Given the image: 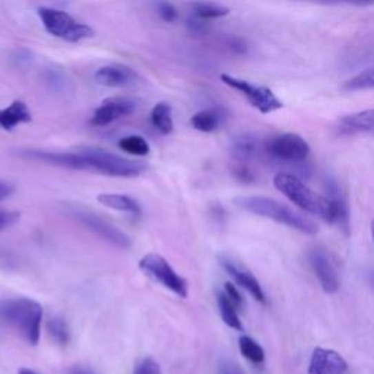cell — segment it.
Wrapping results in <instances>:
<instances>
[{
	"instance_id": "obj_13",
	"label": "cell",
	"mask_w": 374,
	"mask_h": 374,
	"mask_svg": "<svg viewBox=\"0 0 374 374\" xmlns=\"http://www.w3.org/2000/svg\"><path fill=\"white\" fill-rule=\"evenodd\" d=\"M348 363L345 358L326 348H315L309 363V374H345Z\"/></svg>"
},
{
	"instance_id": "obj_29",
	"label": "cell",
	"mask_w": 374,
	"mask_h": 374,
	"mask_svg": "<svg viewBox=\"0 0 374 374\" xmlns=\"http://www.w3.org/2000/svg\"><path fill=\"white\" fill-rule=\"evenodd\" d=\"M134 374H161V367L152 358H145L136 366Z\"/></svg>"
},
{
	"instance_id": "obj_35",
	"label": "cell",
	"mask_w": 374,
	"mask_h": 374,
	"mask_svg": "<svg viewBox=\"0 0 374 374\" xmlns=\"http://www.w3.org/2000/svg\"><path fill=\"white\" fill-rule=\"evenodd\" d=\"M220 374H243V373H241V370L236 364L230 363V361H225L220 368Z\"/></svg>"
},
{
	"instance_id": "obj_1",
	"label": "cell",
	"mask_w": 374,
	"mask_h": 374,
	"mask_svg": "<svg viewBox=\"0 0 374 374\" xmlns=\"http://www.w3.org/2000/svg\"><path fill=\"white\" fill-rule=\"evenodd\" d=\"M27 155L34 160L56 167L70 168V170L94 172L112 177H138L145 172V165L139 161L127 160L123 158V156L96 148H87L76 152L28 151Z\"/></svg>"
},
{
	"instance_id": "obj_10",
	"label": "cell",
	"mask_w": 374,
	"mask_h": 374,
	"mask_svg": "<svg viewBox=\"0 0 374 374\" xmlns=\"http://www.w3.org/2000/svg\"><path fill=\"white\" fill-rule=\"evenodd\" d=\"M309 260L323 291L328 294H336L340 291V276H337L336 268L332 263L328 251L322 247L313 249L309 255Z\"/></svg>"
},
{
	"instance_id": "obj_16",
	"label": "cell",
	"mask_w": 374,
	"mask_h": 374,
	"mask_svg": "<svg viewBox=\"0 0 374 374\" xmlns=\"http://www.w3.org/2000/svg\"><path fill=\"white\" fill-rule=\"evenodd\" d=\"M328 199L332 203V211H333V224L340 225V228L348 234L349 233V211H348V203L340 186L336 185L333 180H329L328 185Z\"/></svg>"
},
{
	"instance_id": "obj_36",
	"label": "cell",
	"mask_w": 374,
	"mask_h": 374,
	"mask_svg": "<svg viewBox=\"0 0 374 374\" xmlns=\"http://www.w3.org/2000/svg\"><path fill=\"white\" fill-rule=\"evenodd\" d=\"M66 374H95L91 368L88 367H83V366H74V367H70L67 370Z\"/></svg>"
},
{
	"instance_id": "obj_17",
	"label": "cell",
	"mask_w": 374,
	"mask_h": 374,
	"mask_svg": "<svg viewBox=\"0 0 374 374\" xmlns=\"http://www.w3.org/2000/svg\"><path fill=\"white\" fill-rule=\"evenodd\" d=\"M103 207L110 208L118 212H126L132 215H139L141 214V207L139 203L125 195H117V193H103L98 198H96Z\"/></svg>"
},
{
	"instance_id": "obj_19",
	"label": "cell",
	"mask_w": 374,
	"mask_h": 374,
	"mask_svg": "<svg viewBox=\"0 0 374 374\" xmlns=\"http://www.w3.org/2000/svg\"><path fill=\"white\" fill-rule=\"evenodd\" d=\"M152 126L163 135H170L174 129L173 108L167 103H158L151 112Z\"/></svg>"
},
{
	"instance_id": "obj_20",
	"label": "cell",
	"mask_w": 374,
	"mask_h": 374,
	"mask_svg": "<svg viewBox=\"0 0 374 374\" xmlns=\"http://www.w3.org/2000/svg\"><path fill=\"white\" fill-rule=\"evenodd\" d=\"M218 309H220V315L222 322L227 324L228 328H231L238 332H245L243 322H241L238 316V309L233 303V301L227 297L224 291L218 293Z\"/></svg>"
},
{
	"instance_id": "obj_37",
	"label": "cell",
	"mask_w": 374,
	"mask_h": 374,
	"mask_svg": "<svg viewBox=\"0 0 374 374\" xmlns=\"http://www.w3.org/2000/svg\"><path fill=\"white\" fill-rule=\"evenodd\" d=\"M345 2H351L357 5H373L374 0H345Z\"/></svg>"
},
{
	"instance_id": "obj_39",
	"label": "cell",
	"mask_w": 374,
	"mask_h": 374,
	"mask_svg": "<svg viewBox=\"0 0 374 374\" xmlns=\"http://www.w3.org/2000/svg\"><path fill=\"white\" fill-rule=\"evenodd\" d=\"M18 374H39V373H35V371L31 370V368H21Z\"/></svg>"
},
{
	"instance_id": "obj_3",
	"label": "cell",
	"mask_w": 374,
	"mask_h": 374,
	"mask_svg": "<svg viewBox=\"0 0 374 374\" xmlns=\"http://www.w3.org/2000/svg\"><path fill=\"white\" fill-rule=\"evenodd\" d=\"M273 186L288 200L295 203L300 209L333 224L332 203L328 196H323L316 190H313L303 180L289 173H278L273 177Z\"/></svg>"
},
{
	"instance_id": "obj_9",
	"label": "cell",
	"mask_w": 374,
	"mask_h": 374,
	"mask_svg": "<svg viewBox=\"0 0 374 374\" xmlns=\"http://www.w3.org/2000/svg\"><path fill=\"white\" fill-rule=\"evenodd\" d=\"M264 149L275 160L287 163H301L310 154V145L297 134H282L271 138Z\"/></svg>"
},
{
	"instance_id": "obj_40",
	"label": "cell",
	"mask_w": 374,
	"mask_h": 374,
	"mask_svg": "<svg viewBox=\"0 0 374 374\" xmlns=\"http://www.w3.org/2000/svg\"><path fill=\"white\" fill-rule=\"evenodd\" d=\"M370 230H371V237H373V241H374V220L371 221V228H370Z\"/></svg>"
},
{
	"instance_id": "obj_33",
	"label": "cell",
	"mask_w": 374,
	"mask_h": 374,
	"mask_svg": "<svg viewBox=\"0 0 374 374\" xmlns=\"http://www.w3.org/2000/svg\"><path fill=\"white\" fill-rule=\"evenodd\" d=\"M205 19H200L198 17L195 18H190L187 21V27L190 28L191 32H195V34H202V32H207L208 30V23L207 22H203Z\"/></svg>"
},
{
	"instance_id": "obj_27",
	"label": "cell",
	"mask_w": 374,
	"mask_h": 374,
	"mask_svg": "<svg viewBox=\"0 0 374 374\" xmlns=\"http://www.w3.org/2000/svg\"><path fill=\"white\" fill-rule=\"evenodd\" d=\"M344 88L351 90V91L374 88V69H367L364 72H361V74L355 75L349 81H346Z\"/></svg>"
},
{
	"instance_id": "obj_14",
	"label": "cell",
	"mask_w": 374,
	"mask_h": 374,
	"mask_svg": "<svg viewBox=\"0 0 374 374\" xmlns=\"http://www.w3.org/2000/svg\"><path fill=\"white\" fill-rule=\"evenodd\" d=\"M95 81L108 88H126L135 85L138 74L134 69L123 65H108L95 72Z\"/></svg>"
},
{
	"instance_id": "obj_25",
	"label": "cell",
	"mask_w": 374,
	"mask_h": 374,
	"mask_svg": "<svg viewBox=\"0 0 374 374\" xmlns=\"http://www.w3.org/2000/svg\"><path fill=\"white\" fill-rule=\"evenodd\" d=\"M118 148L135 156H147L151 151L149 143L138 135H130V136L120 139Z\"/></svg>"
},
{
	"instance_id": "obj_28",
	"label": "cell",
	"mask_w": 374,
	"mask_h": 374,
	"mask_svg": "<svg viewBox=\"0 0 374 374\" xmlns=\"http://www.w3.org/2000/svg\"><path fill=\"white\" fill-rule=\"evenodd\" d=\"M233 174L238 180V182H243V183L255 182V173L251 172V168L249 167L247 163L237 161V164L233 168Z\"/></svg>"
},
{
	"instance_id": "obj_34",
	"label": "cell",
	"mask_w": 374,
	"mask_h": 374,
	"mask_svg": "<svg viewBox=\"0 0 374 374\" xmlns=\"http://www.w3.org/2000/svg\"><path fill=\"white\" fill-rule=\"evenodd\" d=\"M12 193H14V186L8 182H3V180H0V202L9 198Z\"/></svg>"
},
{
	"instance_id": "obj_2",
	"label": "cell",
	"mask_w": 374,
	"mask_h": 374,
	"mask_svg": "<svg viewBox=\"0 0 374 374\" xmlns=\"http://www.w3.org/2000/svg\"><path fill=\"white\" fill-rule=\"evenodd\" d=\"M234 203L240 209L249 214L262 216V218L272 220L278 224H284L293 230H297L307 236H315L319 233V227L307 216L300 214L284 203H280L267 196H238Z\"/></svg>"
},
{
	"instance_id": "obj_6",
	"label": "cell",
	"mask_w": 374,
	"mask_h": 374,
	"mask_svg": "<svg viewBox=\"0 0 374 374\" xmlns=\"http://www.w3.org/2000/svg\"><path fill=\"white\" fill-rule=\"evenodd\" d=\"M139 269L148 275L151 280L161 284L164 288L170 289L172 293L180 298L189 295V287L183 276H180L170 263L156 253H148L139 260Z\"/></svg>"
},
{
	"instance_id": "obj_4",
	"label": "cell",
	"mask_w": 374,
	"mask_h": 374,
	"mask_svg": "<svg viewBox=\"0 0 374 374\" xmlns=\"http://www.w3.org/2000/svg\"><path fill=\"white\" fill-rule=\"evenodd\" d=\"M0 319L14 328L30 345H37L41 335L43 309L30 298H10L0 303Z\"/></svg>"
},
{
	"instance_id": "obj_21",
	"label": "cell",
	"mask_w": 374,
	"mask_h": 374,
	"mask_svg": "<svg viewBox=\"0 0 374 374\" xmlns=\"http://www.w3.org/2000/svg\"><path fill=\"white\" fill-rule=\"evenodd\" d=\"M191 126L203 134H211L221 125V114L215 110H202L190 118Z\"/></svg>"
},
{
	"instance_id": "obj_7",
	"label": "cell",
	"mask_w": 374,
	"mask_h": 374,
	"mask_svg": "<svg viewBox=\"0 0 374 374\" xmlns=\"http://www.w3.org/2000/svg\"><path fill=\"white\" fill-rule=\"evenodd\" d=\"M69 214L70 216H74L79 224H82L83 227L88 228L90 231H92L96 237H100L101 240L107 241L108 245H112L117 249H123V250L132 246V240L127 234L120 231L117 227L103 220L101 216H98L96 214L87 209H82V208H72Z\"/></svg>"
},
{
	"instance_id": "obj_18",
	"label": "cell",
	"mask_w": 374,
	"mask_h": 374,
	"mask_svg": "<svg viewBox=\"0 0 374 374\" xmlns=\"http://www.w3.org/2000/svg\"><path fill=\"white\" fill-rule=\"evenodd\" d=\"M342 127L349 132H363L374 135V110H364L342 117Z\"/></svg>"
},
{
	"instance_id": "obj_23",
	"label": "cell",
	"mask_w": 374,
	"mask_h": 374,
	"mask_svg": "<svg viewBox=\"0 0 374 374\" xmlns=\"http://www.w3.org/2000/svg\"><path fill=\"white\" fill-rule=\"evenodd\" d=\"M193 15L200 18V19H215V18H222L230 14V9L224 6H220L212 2H193L190 5Z\"/></svg>"
},
{
	"instance_id": "obj_32",
	"label": "cell",
	"mask_w": 374,
	"mask_h": 374,
	"mask_svg": "<svg viewBox=\"0 0 374 374\" xmlns=\"http://www.w3.org/2000/svg\"><path fill=\"white\" fill-rule=\"evenodd\" d=\"M224 293H225L227 297L230 298V300L233 301V303L237 306V309H241V307L245 306V298H243V295L240 294V291L237 289V287H234V284L227 282V284L224 285Z\"/></svg>"
},
{
	"instance_id": "obj_31",
	"label": "cell",
	"mask_w": 374,
	"mask_h": 374,
	"mask_svg": "<svg viewBox=\"0 0 374 374\" xmlns=\"http://www.w3.org/2000/svg\"><path fill=\"white\" fill-rule=\"evenodd\" d=\"M19 216H21L19 212L0 209V233L8 230L9 227L14 225L19 220Z\"/></svg>"
},
{
	"instance_id": "obj_11",
	"label": "cell",
	"mask_w": 374,
	"mask_h": 374,
	"mask_svg": "<svg viewBox=\"0 0 374 374\" xmlns=\"http://www.w3.org/2000/svg\"><path fill=\"white\" fill-rule=\"evenodd\" d=\"M220 263H221V267L227 271V273L230 275L231 278L237 282V285L246 289V291L253 298H255L258 303L267 304V295H264V293H263V288H262L260 282L249 269L241 267L240 263H237L236 260H233L231 258H228V256H220Z\"/></svg>"
},
{
	"instance_id": "obj_22",
	"label": "cell",
	"mask_w": 374,
	"mask_h": 374,
	"mask_svg": "<svg viewBox=\"0 0 374 374\" xmlns=\"http://www.w3.org/2000/svg\"><path fill=\"white\" fill-rule=\"evenodd\" d=\"M238 348L240 353L247 361H250L251 364H262L264 361V349L253 340V337L247 335H241L238 340Z\"/></svg>"
},
{
	"instance_id": "obj_12",
	"label": "cell",
	"mask_w": 374,
	"mask_h": 374,
	"mask_svg": "<svg viewBox=\"0 0 374 374\" xmlns=\"http://www.w3.org/2000/svg\"><path fill=\"white\" fill-rule=\"evenodd\" d=\"M136 110V103L129 98H122V96H114V98H108L103 101V104L96 108L91 117L92 126H107L114 123L116 120L122 117L130 116Z\"/></svg>"
},
{
	"instance_id": "obj_38",
	"label": "cell",
	"mask_w": 374,
	"mask_h": 374,
	"mask_svg": "<svg viewBox=\"0 0 374 374\" xmlns=\"http://www.w3.org/2000/svg\"><path fill=\"white\" fill-rule=\"evenodd\" d=\"M309 2H319V3H337L342 0H309Z\"/></svg>"
},
{
	"instance_id": "obj_15",
	"label": "cell",
	"mask_w": 374,
	"mask_h": 374,
	"mask_svg": "<svg viewBox=\"0 0 374 374\" xmlns=\"http://www.w3.org/2000/svg\"><path fill=\"white\" fill-rule=\"evenodd\" d=\"M31 120L32 116L28 105L21 100L10 103L8 107L0 110V129L6 132L14 130L19 125L30 123Z\"/></svg>"
},
{
	"instance_id": "obj_24",
	"label": "cell",
	"mask_w": 374,
	"mask_h": 374,
	"mask_svg": "<svg viewBox=\"0 0 374 374\" xmlns=\"http://www.w3.org/2000/svg\"><path fill=\"white\" fill-rule=\"evenodd\" d=\"M47 332L50 335L52 340L60 345V346H66L70 341V329L69 324L66 323L65 319L62 318H52L47 322Z\"/></svg>"
},
{
	"instance_id": "obj_8",
	"label": "cell",
	"mask_w": 374,
	"mask_h": 374,
	"mask_svg": "<svg viewBox=\"0 0 374 374\" xmlns=\"http://www.w3.org/2000/svg\"><path fill=\"white\" fill-rule=\"evenodd\" d=\"M221 81L225 83V85L231 87L233 90L243 94L247 98V101L250 103V105L255 107L256 110H259L262 114H269L272 112L281 110V108L284 107L282 101L278 98V96L272 92V90L267 87H256L245 79H238L227 74L221 75Z\"/></svg>"
},
{
	"instance_id": "obj_30",
	"label": "cell",
	"mask_w": 374,
	"mask_h": 374,
	"mask_svg": "<svg viewBox=\"0 0 374 374\" xmlns=\"http://www.w3.org/2000/svg\"><path fill=\"white\" fill-rule=\"evenodd\" d=\"M158 14L161 19L168 23H173L178 17L176 8L170 2H165V0H161V2L158 3Z\"/></svg>"
},
{
	"instance_id": "obj_26",
	"label": "cell",
	"mask_w": 374,
	"mask_h": 374,
	"mask_svg": "<svg viewBox=\"0 0 374 374\" xmlns=\"http://www.w3.org/2000/svg\"><path fill=\"white\" fill-rule=\"evenodd\" d=\"M233 151H234L237 161L247 163L250 158L255 156V154L258 151L256 139L251 138V136H240L238 139H236V142L233 145Z\"/></svg>"
},
{
	"instance_id": "obj_5",
	"label": "cell",
	"mask_w": 374,
	"mask_h": 374,
	"mask_svg": "<svg viewBox=\"0 0 374 374\" xmlns=\"http://www.w3.org/2000/svg\"><path fill=\"white\" fill-rule=\"evenodd\" d=\"M39 17L43 22L45 31L56 39L65 40L69 43H78L81 40L90 39L94 31L87 23H82L72 18L69 14L59 9L40 8Z\"/></svg>"
}]
</instances>
